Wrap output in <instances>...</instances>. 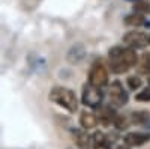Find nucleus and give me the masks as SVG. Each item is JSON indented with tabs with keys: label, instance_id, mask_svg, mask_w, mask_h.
Segmentation results:
<instances>
[{
	"label": "nucleus",
	"instance_id": "obj_2",
	"mask_svg": "<svg viewBox=\"0 0 150 149\" xmlns=\"http://www.w3.org/2000/svg\"><path fill=\"white\" fill-rule=\"evenodd\" d=\"M50 101H53L59 107L65 108L69 113H75L78 110V98L75 92L65 86H54L48 93Z\"/></svg>",
	"mask_w": 150,
	"mask_h": 149
},
{
	"label": "nucleus",
	"instance_id": "obj_9",
	"mask_svg": "<svg viewBox=\"0 0 150 149\" xmlns=\"http://www.w3.org/2000/svg\"><path fill=\"white\" fill-rule=\"evenodd\" d=\"M74 142L80 149H90L92 148V137L87 134V130L74 131Z\"/></svg>",
	"mask_w": 150,
	"mask_h": 149
},
{
	"label": "nucleus",
	"instance_id": "obj_7",
	"mask_svg": "<svg viewBox=\"0 0 150 149\" xmlns=\"http://www.w3.org/2000/svg\"><path fill=\"white\" fill-rule=\"evenodd\" d=\"M149 140H150V133H146V131H131V133H126V135H125V143L134 148H140L146 145Z\"/></svg>",
	"mask_w": 150,
	"mask_h": 149
},
{
	"label": "nucleus",
	"instance_id": "obj_18",
	"mask_svg": "<svg viewBox=\"0 0 150 149\" xmlns=\"http://www.w3.org/2000/svg\"><path fill=\"white\" fill-rule=\"evenodd\" d=\"M137 101H141V103H149L150 101V88H144L141 92H138L135 95Z\"/></svg>",
	"mask_w": 150,
	"mask_h": 149
},
{
	"label": "nucleus",
	"instance_id": "obj_13",
	"mask_svg": "<svg viewBox=\"0 0 150 149\" xmlns=\"http://www.w3.org/2000/svg\"><path fill=\"white\" fill-rule=\"evenodd\" d=\"M125 23L128 24V26H143V24L146 23L144 21V17L141 14H138V12H134V14H129L126 18H125Z\"/></svg>",
	"mask_w": 150,
	"mask_h": 149
},
{
	"label": "nucleus",
	"instance_id": "obj_6",
	"mask_svg": "<svg viewBox=\"0 0 150 149\" xmlns=\"http://www.w3.org/2000/svg\"><path fill=\"white\" fill-rule=\"evenodd\" d=\"M123 42L126 44L128 47L137 50V48H144L149 44V38H147V35L143 33V32L132 30V32H128L126 35L123 36Z\"/></svg>",
	"mask_w": 150,
	"mask_h": 149
},
{
	"label": "nucleus",
	"instance_id": "obj_19",
	"mask_svg": "<svg viewBox=\"0 0 150 149\" xmlns=\"http://www.w3.org/2000/svg\"><path fill=\"white\" fill-rule=\"evenodd\" d=\"M129 148H131L129 145H120V146H119L117 149H129Z\"/></svg>",
	"mask_w": 150,
	"mask_h": 149
},
{
	"label": "nucleus",
	"instance_id": "obj_15",
	"mask_svg": "<svg viewBox=\"0 0 150 149\" xmlns=\"http://www.w3.org/2000/svg\"><path fill=\"white\" fill-rule=\"evenodd\" d=\"M134 12L138 14H150V3L146 0H137L134 3Z\"/></svg>",
	"mask_w": 150,
	"mask_h": 149
},
{
	"label": "nucleus",
	"instance_id": "obj_14",
	"mask_svg": "<svg viewBox=\"0 0 150 149\" xmlns=\"http://www.w3.org/2000/svg\"><path fill=\"white\" fill-rule=\"evenodd\" d=\"M137 63H138V71L141 74H149L150 72V54L144 53L140 57V62H137Z\"/></svg>",
	"mask_w": 150,
	"mask_h": 149
},
{
	"label": "nucleus",
	"instance_id": "obj_16",
	"mask_svg": "<svg viewBox=\"0 0 150 149\" xmlns=\"http://www.w3.org/2000/svg\"><path fill=\"white\" fill-rule=\"evenodd\" d=\"M114 127L117 128V130H126L128 127H129V123H131V120L126 118V116H123V115H116V118H114Z\"/></svg>",
	"mask_w": 150,
	"mask_h": 149
},
{
	"label": "nucleus",
	"instance_id": "obj_1",
	"mask_svg": "<svg viewBox=\"0 0 150 149\" xmlns=\"http://www.w3.org/2000/svg\"><path fill=\"white\" fill-rule=\"evenodd\" d=\"M138 62L135 48L131 47H112L108 51L110 69L114 74H125L134 68Z\"/></svg>",
	"mask_w": 150,
	"mask_h": 149
},
{
	"label": "nucleus",
	"instance_id": "obj_4",
	"mask_svg": "<svg viewBox=\"0 0 150 149\" xmlns=\"http://www.w3.org/2000/svg\"><path fill=\"white\" fill-rule=\"evenodd\" d=\"M89 83L95 88H104L108 84V68L102 62H95L89 72Z\"/></svg>",
	"mask_w": 150,
	"mask_h": 149
},
{
	"label": "nucleus",
	"instance_id": "obj_17",
	"mask_svg": "<svg viewBox=\"0 0 150 149\" xmlns=\"http://www.w3.org/2000/svg\"><path fill=\"white\" fill-rule=\"evenodd\" d=\"M126 83H128V88H129L131 91H138V89L141 88V84H143L141 78H140V77H137V76H131V77H128Z\"/></svg>",
	"mask_w": 150,
	"mask_h": 149
},
{
	"label": "nucleus",
	"instance_id": "obj_11",
	"mask_svg": "<svg viewBox=\"0 0 150 149\" xmlns=\"http://www.w3.org/2000/svg\"><path fill=\"white\" fill-rule=\"evenodd\" d=\"M98 120L99 123H102V125H111L112 122H114V118H116V111L112 110L111 107H99L98 110Z\"/></svg>",
	"mask_w": 150,
	"mask_h": 149
},
{
	"label": "nucleus",
	"instance_id": "obj_21",
	"mask_svg": "<svg viewBox=\"0 0 150 149\" xmlns=\"http://www.w3.org/2000/svg\"><path fill=\"white\" fill-rule=\"evenodd\" d=\"M149 44H150V36H149Z\"/></svg>",
	"mask_w": 150,
	"mask_h": 149
},
{
	"label": "nucleus",
	"instance_id": "obj_5",
	"mask_svg": "<svg viewBox=\"0 0 150 149\" xmlns=\"http://www.w3.org/2000/svg\"><path fill=\"white\" fill-rule=\"evenodd\" d=\"M108 98L111 104H114L117 107H123L129 101V93L125 91L123 84L120 81H112L108 89Z\"/></svg>",
	"mask_w": 150,
	"mask_h": 149
},
{
	"label": "nucleus",
	"instance_id": "obj_20",
	"mask_svg": "<svg viewBox=\"0 0 150 149\" xmlns=\"http://www.w3.org/2000/svg\"><path fill=\"white\" fill-rule=\"evenodd\" d=\"M149 84H150V72H149Z\"/></svg>",
	"mask_w": 150,
	"mask_h": 149
},
{
	"label": "nucleus",
	"instance_id": "obj_10",
	"mask_svg": "<svg viewBox=\"0 0 150 149\" xmlns=\"http://www.w3.org/2000/svg\"><path fill=\"white\" fill-rule=\"evenodd\" d=\"M111 142L101 131H95L92 135V149H111Z\"/></svg>",
	"mask_w": 150,
	"mask_h": 149
},
{
	"label": "nucleus",
	"instance_id": "obj_8",
	"mask_svg": "<svg viewBox=\"0 0 150 149\" xmlns=\"http://www.w3.org/2000/svg\"><path fill=\"white\" fill-rule=\"evenodd\" d=\"M98 123H99V120H98V116L95 115V113H92V111H87V110H84V111H81V115H80V125L84 128V130H93V128H96L98 127Z\"/></svg>",
	"mask_w": 150,
	"mask_h": 149
},
{
	"label": "nucleus",
	"instance_id": "obj_3",
	"mask_svg": "<svg viewBox=\"0 0 150 149\" xmlns=\"http://www.w3.org/2000/svg\"><path fill=\"white\" fill-rule=\"evenodd\" d=\"M104 99V93L101 91V88H95L90 83L83 86V92H81V101L86 107L90 108H99L102 104Z\"/></svg>",
	"mask_w": 150,
	"mask_h": 149
},
{
	"label": "nucleus",
	"instance_id": "obj_12",
	"mask_svg": "<svg viewBox=\"0 0 150 149\" xmlns=\"http://www.w3.org/2000/svg\"><path fill=\"white\" fill-rule=\"evenodd\" d=\"M131 123H135V125H138V127H146L147 123L150 125V113L146 110L134 111L131 115Z\"/></svg>",
	"mask_w": 150,
	"mask_h": 149
}]
</instances>
